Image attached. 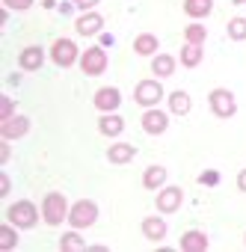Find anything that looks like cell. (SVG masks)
<instances>
[{"mask_svg": "<svg viewBox=\"0 0 246 252\" xmlns=\"http://www.w3.org/2000/svg\"><path fill=\"white\" fill-rule=\"evenodd\" d=\"M51 60H54V65H60V68H71V65L80 60V51H77V45H74L71 39H57V42L51 45Z\"/></svg>", "mask_w": 246, "mask_h": 252, "instance_id": "cell-5", "label": "cell"}, {"mask_svg": "<svg viewBox=\"0 0 246 252\" xmlns=\"http://www.w3.org/2000/svg\"><path fill=\"white\" fill-rule=\"evenodd\" d=\"M175 65H178V60H175L172 54H154V57H152V71H154L157 80L172 77V74H175Z\"/></svg>", "mask_w": 246, "mask_h": 252, "instance_id": "cell-14", "label": "cell"}, {"mask_svg": "<svg viewBox=\"0 0 246 252\" xmlns=\"http://www.w3.org/2000/svg\"><path fill=\"white\" fill-rule=\"evenodd\" d=\"M231 3H237V6H243V3H246V0H231Z\"/></svg>", "mask_w": 246, "mask_h": 252, "instance_id": "cell-35", "label": "cell"}, {"mask_svg": "<svg viewBox=\"0 0 246 252\" xmlns=\"http://www.w3.org/2000/svg\"><path fill=\"white\" fill-rule=\"evenodd\" d=\"M92 104H95V110H101V113H113V110H119V104H122V92H119L116 86H104V89L95 92Z\"/></svg>", "mask_w": 246, "mask_h": 252, "instance_id": "cell-9", "label": "cell"}, {"mask_svg": "<svg viewBox=\"0 0 246 252\" xmlns=\"http://www.w3.org/2000/svg\"><path fill=\"white\" fill-rule=\"evenodd\" d=\"M12 110H15V101H12V98H3V113H0V122L12 119Z\"/></svg>", "mask_w": 246, "mask_h": 252, "instance_id": "cell-30", "label": "cell"}, {"mask_svg": "<svg viewBox=\"0 0 246 252\" xmlns=\"http://www.w3.org/2000/svg\"><path fill=\"white\" fill-rule=\"evenodd\" d=\"M39 208L30 202V199H21V202H15V205H9V211H6V220L12 222V225H18V228H33L36 222H39Z\"/></svg>", "mask_w": 246, "mask_h": 252, "instance_id": "cell-3", "label": "cell"}, {"mask_svg": "<svg viewBox=\"0 0 246 252\" xmlns=\"http://www.w3.org/2000/svg\"><path fill=\"white\" fill-rule=\"evenodd\" d=\"M134 155H137V149H134L131 143H113V146L107 149V160H110V163H116V166L131 163V160H134Z\"/></svg>", "mask_w": 246, "mask_h": 252, "instance_id": "cell-13", "label": "cell"}, {"mask_svg": "<svg viewBox=\"0 0 246 252\" xmlns=\"http://www.w3.org/2000/svg\"><path fill=\"white\" fill-rule=\"evenodd\" d=\"M42 63H45V51H42L39 45H30V48H24V51L18 54V65H21L24 71H39Z\"/></svg>", "mask_w": 246, "mask_h": 252, "instance_id": "cell-12", "label": "cell"}, {"mask_svg": "<svg viewBox=\"0 0 246 252\" xmlns=\"http://www.w3.org/2000/svg\"><path fill=\"white\" fill-rule=\"evenodd\" d=\"M80 71L89 77H98L107 71V51L104 48H86L80 54Z\"/></svg>", "mask_w": 246, "mask_h": 252, "instance_id": "cell-6", "label": "cell"}, {"mask_svg": "<svg viewBox=\"0 0 246 252\" xmlns=\"http://www.w3.org/2000/svg\"><path fill=\"white\" fill-rule=\"evenodd\" d=\"M228 36L234 42H243L246 39V18H231L228 21Z\"/></svg>", "mask_w": 246, "mask_h": 252, "instance_id": "cell-27", "label": "cell"}, {"mask_svg": "<svg viewBox=\"0 0 246 252\" xmlns=\"http://www.w3.org/2000/svg\"><path fill=\"white\" fill-rule=\"evenodd\" d=\"M157 48H160V39H157L154 33H140V36L134 39V51H137L140 57H154Z\"/></svg>", "mask_w": 246, "mask_h": 252, "instance_id": "cell-19", "label": "cell"}, {"mask_svg": "<svg viewBox=\"0 0 246 252\" xmlns=\"http://www.w3.org/2000/svg\"><path fill=\"white\" fill-rule=\"evenodd\" d=\"M3 6L6 9H15V12H24V9L33 6V0H3Z\"/></svg>", "mask_w": 246, "mask_h": 252, "instance_id": "cell-28", "label": "cell"}, {"mask_svg": "<svg viewBox=\"0 0 246 252\" xmlns=\"http://www.w3.org/2000/svg\"><path fill=\"white\" fill-rule=\"evenodd\" d=\"M211 9H214V0H184V12H187V18H193V21L208 18Z\"/></svg>", "mask_w": 246, "mask_h": 252, "instance_id": "cell-20", "label": "cell"}, {"mask_svg": "<svg viewBox=\"0 0 246 252\" xmlns=\"http://www.w3.org/2000/svg\"><path fill=\"white\" fill-rule=\"evenodd\" d=\"M160 98H163V86H160L157 77H154V80H140L137 89H134V101H137L140 107H154Z\"/></svg>", "mask_w": 246, "mask_h": 252, "instance_id": "cell-7", "label": "cell"}, {"mask_svg": "<svg viewBox=\"0 0 246 252\" xmlns=\"http://www.w3.org/2000/svg\"><path fill=\"white\" fill-rule=\"evenodd\" d=\"M9 160V143H3V149H0V166H6Z\"/></svg>", "mask_w": 246, "mask_h": 252, "instance_id": "cell-32", "label": "cell"}, {"mask_svg": "<svg viewBox=\"0 0 246 252\" xmlns=\"http://www.w3.org/2000/svg\"><path fill=\"white\" fill-rule=\"evenodd\" d=\"M71 3H74L77 9H83V12H92V9L101 3V0H71Z\"/></svg>", "mask_w": 246, "mask_h": 252, "instance_id": "cell-29", "label": "cell"}, {"mask_svg": "<svg viewBox=\"0 0 246 252\" xmlns=\"http://www.w3.org/2000/svg\"><path fill=\"white\" fill-rule=\"evenodd\" d=\"M166 128H169V119H166V113H163V110L149 107V110L143 113V131H146V134L157 137V134H163Z\"/></svg>", "mask_w": 246, "mask_h": 252, "instance_id": "cell-10", "label": "cell"}, {"mask_svg": "<svg viewBox=\"0 0 246 252\" xmlns=\"http://www.w3.org/2000/svg\"><path fill=\"white\" fill-rule=\"evenodd\" d=\"M211 246V240H208V234L205 231H184V237H181V249L184 252H205Z\"/></svg>", "mask_w": 246, "mask_h": 252, "instance_id": "cell-17", "label": "cell"}, {"mask_svg": "<svg viewBox=\"0 0 246 252\" xmlns=\"http://www.w3.org/2000/svg\"><path fill=\"white\" fill-rule=\"evenodd\" d=\"M243 240H246V237H243Z\"/></svg>", "mask_w": 246, "mask_h": 252, "instance_id": "cell-36", "label": "cell"}, {"mask_svg": "<svg viewBox=\"0 0 246 252\" xmlns=\"http://www.w3.org/2000/svg\"><path fill=\"white\" fill-rule=\"evenodd\" d=\"M9 193V175L3 172V175H0V196H6Z\"/></svg>", "mask_w": 246, "mask_h": 252, "instance_id": "cell-31", "label": "cell"}, {"mask_svg": "<svg viewBox=\"0 0 246 252\" xmlns=\"http://www.w3.org/2000/svg\"><path fill=\"white\" fill-rule=\"evenodd\" d=\"M190 107H193V101H190V95H187L184 89H175V92L169 95V113H175V116H187Z\"/></svg>", "mask_w": 246, "mask_h": 252, "instance_id": "cell-22", "label": "cell"}, {"mask_svg": "<svg viewBox=\"0 0 246 252\" xmlns=\"http://www.w3.org/2000/svg\"><path fill=\"white\" fill-rule=\"evenodd\" d=\"M42 220L48 225H60L68 220V202L62 193H45L42 199Z\"/></svg>", "mask_w": 246, "mask_h": 252, "instance_id": "cell-1", "label": "cell"}, {"mask_svg": "<svg viewBox=\"0 0 246 252\" xmlns=\"http://www.w3.org/2000/svg\"><path fill=\"white\" fill-rule=\"evenodd\" d=\"M143 237H149V240H163L166 237V220L163 217H146L143 220Z\"/></svg>", "mask_w": 246, "mask_h": 252, "instance_id": "cell-18", "label": "cell"}, {"mask_svg": "<svg viewBox=\"0 0 246 252\" xmlns=\"http://www.w3.org/2000/svg\"><path fill=\"white\" fill-rule=\"evenodd\" d=\"M18 225L6 222V225H0V249H15L18 246V234H15Z\"/></svg>", "mask_w": 246, "mask_h": 252, "instance_id": "cell-26", "label": "cell"}, {"mask_svg": "<svg viewBox=\"0 0 246 252\" xmlns=\"http://www.w3.org/2000/svg\"><path fill=\"white\" fill-rule=\"evenodd\" d=\"M77 36H95V33H101V27H104V18L98 15V12H83L80 18H77Z\"/></svg>", "mask_w": 246, "mask_h": 252, "instance_id": "cell-15", "label": "cell"}, {"mask_svg": "<svg viewBox=\"0 0 246 252\" xmlns=\"http://www.w3.org/2000/svg\"><path fill=\"white\" fill-rule=\"evenodd\" d=\"M205 39H208L205 24H187V27H184V42H190V45H205Z\"/></svg>", "mask_w": 246, "mask_h": 252, "instance_id": "cell-25", "label": "cell"}, {"mask_svg": "<svg viewBox=\"0 0 246 252\" xmlns=\"http://www.w3.org/2000/svg\"><path fill=\"white\" fill-rule=\"evenodd\" d=\"M98 131H101L104 137H119L122 131H125V119L116 116V113H104V116L98 119Z\"/></svg>", "mask_w": 246, "mask_h": 252, "instance_id": "cell-16", "label": "cell"}, {"mask_svg": "<svg viewBox=\"0 0 246 252\" xmlns=\"http://www.w3.org/2000/svg\"><path fill=\"white\" fill-rule=\"evenodd\" d=\"M166 184V166H149L143 172V187L146 190H160Z\"/></svg>", "mask_w": 246, "mask_h": 252, "instance_id": "cell-21", "label": "cell"}, {"mask_svg": "<svg viewBox=\"0 0 246 252\" xmlns=\"http://www.w3.org/2000/svg\"><path fill=\"white\" fill-rule=\"evenodd\" d=\"M237 187H240V190H243V193H246V169H243V172H240V175H237Z\"/></svg>", "mask_w": 246, "mask_h": 252, "instance_id": "cell-34", "label": "cell"}, {"mask_svg": "<svg viewBox=\"0 0 246 252\" xmlns=\"http://www.w3.org/2000/svg\"><path fill=\"white\" fill-rule=\"evenodd\" d=\"M60 249H62V252H80V249H89V246H86V240L80 237V228H74V231H65V234L60 237Z\"/></svg>", "mask_w": 246, "mask_h": 252, "instance_id": "cell-24", "label": "cell"}, {"mask_svg": "<svg viewBox=\"0 0 246 252\" xmlns=\"http://www.w3.org/2000/svg\"><path fill=\"white\" fill-rule=\"evenodd\" d=\"M208 107H211V113L216 119H231L237 113V101H234V95L228 89H214L208 95Z\"/></svg>", "mask_w": 246, "mask_h": 252, "instance_id": "cell-4", "label": "cell"}, {"mask_svg": "<svg viewBox=\"0 0 246 252\" xmlns=\"http://www.w3.org/2000/svg\"><path fill=\"white\" fill-rule=\"evenodd\" d=\"M202 181H205V184H216V181H219V175H216V172H205V175H202Z\"/></svg>", "mask_w": 246, "mask_h": 252, "instance_id": "cell-33", "label": "cell"}, {"mask_svg": "<svg viewBox=\"0 0 246 252\" xmlns=\"http://www.w3.org/2000/svg\"><path fill=\"white\" fill-rule=\"evenodd\" d=\"M202 57H205L202 45H190V42H187V45L181 48V57H178V60H181L184 68H196V65L202 63Z\"/></svg>", "mask_w": 246, "mask_h": 252, "instance_id": "cell-23", "label": "cell"}, {"mask_svg": "<svg viewBox=\"0 0 246 252\" xmlns=\"http://www.w3.org/2000/svg\"><path fill=\"white\" fill-rule=\"evenodd\" d=\"M30 131V119L27 116H12L6 122H0V137L3 140H18Z\"/></svg>", "mask_w": 246, "mask_h": 252, "instance_id": "cell-11", "label": "cell"}, {"mask_svg": "<svg viewBox=\"0 0 246 252\" xmlns=\"http://www.w3.org/2000/svg\"><path fill=\"white\" fill-rule=\"evenodd\" d=\"M181 202H184V190L181 187H160V193L154 199V205H157L160 214H175L181 208Z\"/></svg>", "mask_w": 246, "mask_h": 252, "instance_id": "cell-8", "label": "cell"}, {"mask_svg": "<svg viewBox=\"0 0 246 252\" xmlns=\"http://www.w3.org/2000/svg\"><path fill=\"white\" fill-rule=\"evenodd\" d=\"M68 222H71V228H80V231L95 225L98 222V205L92 199H77L68 208Z\"/></svg>", "mask_w": 246, "mask_h": 252, "instance_id": "cell-2", "label": "cell"}]
</instances>
